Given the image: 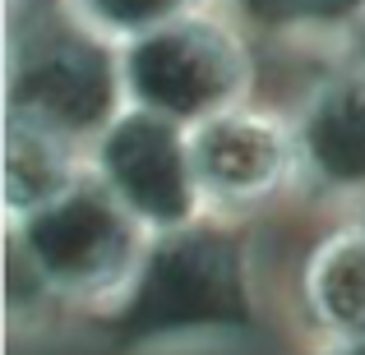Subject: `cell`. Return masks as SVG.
<instances>
[{
  "label": "cell",
  "instance_id": "cell-1",
  "mask_svg": "<svg viewBox=\"0 0 365 355\" xmlns=\"http://www.w3.org/2000/svg\"><path fill=\"white\" fill-rule=\"evenodd\" d=\"M102 337L125 355L232 351L264 328V282L232 217H204L153 240Z\"/></svg>",
  "mask_w": 365,
  "mask_h": 355
},
{
  "label": "cell",
  "instance_id": "cell-2",
  "mask_svg": "<svg viewBox=\"0 0 365 355\" xmlns=\"http://www.w3.org/2000/svg\"><path fill=\"white\" fill-rule=\"evenodd\" d=\"M5 231L14 332L28 314L37 328L51 319L98 328L125 300L158 240L93 171L46 208L5 222Z\"/></svg>",
  "mask_w": 365,
  "mask_h": 355
},
{
  "label": "cell",
  "instance_id": "cell-3",
  "mask_svg": "<svg viewBox=\"0 0 365 355\" xmlns=\"http://www.w3.org/2000/svg\"><path fill=\"white\" fill-rule=\"evenodd\" d=\"M130 107L120 46L79 18L65 0L37 9L33 23L9 33V111L42 120L93 148L102 129Z\"/></svg>",
  "mask_w": 365,
  "mask_h": 355
},
{
  "label": "cell",
  "instance_id": "cell-4",
  "mask_svg": "<svg viewBox=\"0 0 365 355\" xmlns=\"http://www.w3.org/2000/svg\"><path fill=\"white\" fill-rule=\"evenodd\" d=\"M120 70L130 107H148L180 124H199L217 111L241 107L255 83L245 42L204 9L125 42Z\"/></svg>",
  "mask_w": 365,
  "mask_h": 355
},
{
  "label": "cell",
  "instance_id": "cell-5",
  "mask_svg": "<svg viewBox=\"0 0 365 355\" xmlns=\"http://www.w3.org/2000/svg\"><path fill=\"white\" fill-rule=\"evenodd\" d=\"M93 176L148 226L153 235L213 217L195 166L190 124L148 107H125L88 148Z\"/></svg>",
  "mask_w": 365,
  "mask_h": 355
},
{
  "label": "cell",
  "instance_id": "cell-6",
  "mask_svg": "<svg viewBox=\"0 0 365 355\" xmlns=\"http://www.w3.org/2000/svg\"><path fill=\"white\" fill-rule=\"evenodd\" d=\"M190 143L213 217L255 213L282 189L301 185V148L292 116L241 102L190 124Z\"/></svg>",
  "mask_w": 365,
  "mask_h": 355
},
{
  "label": "cell",
  "instance_id": "cell-7",
  "mask_svg": "<svg viewBox=\"0 0 365 355\" xmlns=\"http://www.w3.org/2000/svg\"><path fill=\"white\" fill-rule=\"evenodd\" d=\"M301 185L324 198L365 203V55L329 70L296 107Z\"/></svg>",
  "mask_w": 365,
  "mask_h": 355
},
{
  "label": "cell",
  "instance_id": "cell-8",
  "mask_svg": "<svg viewBox=\"0 0 365 355\" xmlns=\"http://www.w3.org/2000/svg\"><path fill=\"white\" fill-rule=\"evenodd\" d=\"M296 309L319 355L365 337V213L305 249L296 272Z\"/></svg>",
  "mask_w": 365,
  "mask_h": 355
},
{
  "label": "cell",
  "instance_id": "cell-9",
  "mask_svg": "<svg viewBox=\"0 0 365 355\" xmlns=\"http://www.w3.org/2000/svg\"><path fill=\"white\" fill-rule=\"evenodd\" d=\"M93 171L88 148L42 120L5 111V222L28 217Z\"/></svg>",
  "mask_w": 365,
  "mask_h": 355
},
{
  "label": "cell",
  "instance_id": "cell-10",
  "mask_svg": "<svg viewBox=\"0 0 365 355\" xmlns=\"http://www.w3.org/2000/svg\"><path fill=\"white\" fill-rule=\"evenodd\" d=\"M79 9V18L88 28H98L107 42H134V37L153 33V28H167L185 14H199L204 0H70Z\"/></svg>",
  "mask_w": 365,
  "mask_h": 355
},
{
  "label": "cell",
  "instance_id": "cell-11",
  "mask_svg": "<svg viewBox=\"0 0 365 355\" xmlns=\"http://www.w3.org/2000/svg\"><path fill=\"white\" fill-rule=\"evenodd\" d=\"M250 9L273 23H338L365 9V0H250Z\"/></svg>",
  "mask_w": 365,
  "mask_h": 355
},
{
  "label": "cell",
  "instance_id": "cell-12",
  "mask_svg": "<svg viewBox=\"0 0 365 355\" xmlns=\"http://www.w3.org/2000/svg\"><path fill=\"white\" fill-rule=\"evenodd\" d=\"M324 355H365V337L361 341H347V346H333V351H324Z\"/></svg>",
  "mask_w": 365,
  "mask_h": 355
}]
</instances>
